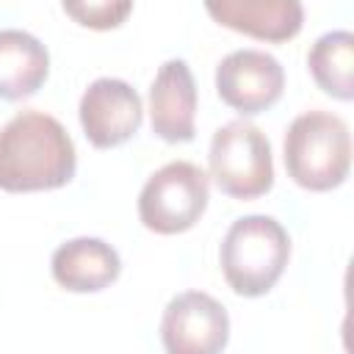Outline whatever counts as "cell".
<instances>
[{
  "label": "cell",
  "instance_id": "cell-1",
  "mask_svg": "<svg viewBox=\"0 0 354 354\" xmlns=\"http://www.w3.org/2000/svg\"><path fill=\"white\" fill-rule=\"evenodd\" d=\"M77 155L64 124L41 111H19L0 127V188L11 194L61 188Z\"/></svg>",
  "mask_w": 354,
  "mask_h": 354
},
{
  "label": "cell",
  "instance_id": "cell-2",
  "mask_svg": "<svg viewBox=\"0 0 354 354\" xmlns=\"http://www.w3.org/2000/svg\"><path fill=\"white\" fill-rule=\"evenodd\" d=\"M221 274L246 299L266 296L290 260V238L274 216H243L221 241Z\"/></svg>",
  "mask_w": 354,
  "mask_h": 354
},
{
  "label": "cell",
  "instance_id": "cell-3",
  "mask_svg": "<svg viewBox=\"0 0 354 354\" xmlns=\"http://www.w3.org/2000/svg\"><path fill=\"white\" fill-rule=\"evenodd\" d=\"M285 169L307 191L337 188L351 169L348 124L329 111L296 116L285 133Z\"/></svg>",
  "mask_w": 354,
  "mask_h": 354
},
{
  "label": "cell",
  "instance_id": "cell-4",
  "mask_svg": "<svg viewBox=\"0 0 354 354\" xmlns=\"http://www.w3.org/2000/svg\"><path fill=\"white\" fill-rule=\"evenodd\" d=\"M207 163L221 194L232 199H257L274 185L271 144L266 133L246 119L227 122L213 133Z\"/></svg>",
  "mask_w": 354,
  "mask_h": 354
},
{
  "label": "cell",
  "instance_id": "cell-5",
  "mask_svg": "<svg viewBox=\"0 0 354 354\" xmlns=\"http://www.w3.org/2000/svg\"><path fill=\"white\" fill-rule=\"evenodd\" d=\"M207 199V174L191 160H171L144 183L138 194V218L158 235H177L202 218Z\"/></svg>",
  "mask_w": 354,
  "mask_h": 354
},
{
  "label": "cell",
  "instance_id": "cell-6",
  "mask_svg": "<svg viewBox=\"0 0 354 354\" xmlns=\"http://www.w3.org/2000/svg\"><path fill=\"white\" fill-rule=\"evenodd\" d=\"M160 340L169 354H216L230 340V315L210 293L185 290L166 304Z\"/></svg>",
  "mask_w": 354,
  "mask_h": 354
},
{
  "label": "cell",
  "instance_id": "cell-7",
  "mask_svg": "<svg viewBox=\"0 0 354 354\" xmlns=\"http://www.w3.org/2000/svg\"><path fill=\"white\" fill-rule=\"evenodd\" d=\"M285 88L282 64L266 50H235L216 66L218 97L241 116L268 111Z\"/></svg>",
  "mask_w": 354,
  "mask_h": 354
},
{
  "label": "cell",
  "instance_id": "cell-8",
  "mask_svg": "<svg viewBox=\"0 0 354 354\" xmlns=\"http://www.w3.org/2000/svg\"><path fill=\"white\" fill-rule=\"evenodd\" d=\"M80 124L97 149L119 147L141 127V97L119 77H97L80 97Z\"/></svg>",
  "mask_w": 354,
  "mask_h": 354
},
{
  "label": "cell",
  "instance_id": "cell-9",
  "mask_svg": "<svg viewBox=\"0 0 354 354\" xmlns=\"http://www.w3.org/2000/svg\"><path fill=\"white\" fill-rule=\"evenodd\" d=\"M213 22L260 39V41H288L304 25L301 0H202Z\"/></svg>",
  "mask_w": 354,
  "mask_h": 354
},
{
  "label": "cell",
  "instance_id": "cell-10",
  "mask_svg": "<svg viewBox=\"0 0 354 354\" xmlns=\"http://www.w3.org/2000/svg\"><path fill=\"white\" fill-rule=\"evenodd\" d=\"M149 119L152 130L169 141L183 144L194 138L196 122V83L185 61H166L149 86Z\"/></svg>",
  "mask_w": 354,
  "mask_h": 354
},
{
  "label": "cell",
  "instance_id": "cell-11",
  "mask_svg": "<svg viewBox=\"0 0 354 354\" xmlns=\"http://www.w3.org/2000/svg\"><path fill=\"white\" fill-rule=\"evenodd\" d=\"M50 268L61 288L72 293H97L119 277L122 260L116 249L100 238H72L53 252Z\"/></svg>",
  "mask_w": 354,
  "mask_h": 354
},
{
  "label": "cell",
  "instance_id": "cell-12",
  "mask_svg": "<svg viewBox=\"0 0 354 354\" xmlns=\"http://www.w3.org/2000/svg\"><path fill=\"white\" fill-rule=\"evenodd\" d=\"M50 72L47 47L17 28L0 30V100H25L41 88Z\"/></svg>",
  "mask_w": 354,
  "mask_h": 354
},
{
  "label": "cell",
  "instance_id": "cell-13",
  "mask_svg": "<svg viewBox=\"0 0 354 354\" xmlns=\"http://www.w3.org/2000/svg\"><path fill=\"white\" fill-rule=\"evenodd\" d=\"M307 66L321 91L348 102L354 97V36L348 30H332L315 39L307 53Z\"/></svg>",
  "mask_w": 354,
  "mask_h": 354
},
{
  "label": "cell",
  "instance_id": "cell-14",
  "mask_svg": "<svg viewBox=\"0 0 354 354\" xmlns=\"http://www.w3.org/2000/svg\"><path fill=\"white\" fill-rule=\"evenodd\" d=\"M61 6L72 22L91 30L119 28L133 11V0H61Z\"/></svg>",
  "mask_w": 354,
  "mask_h": 354
}]
</instances>
